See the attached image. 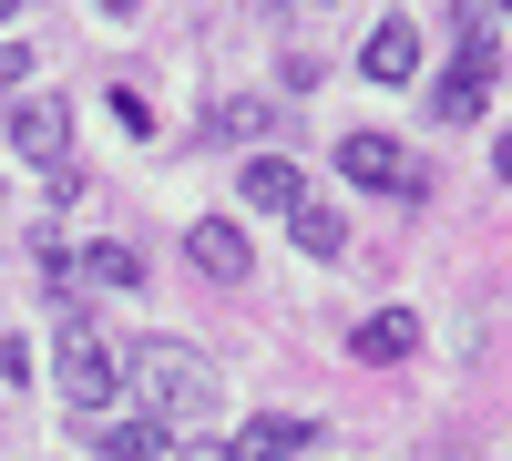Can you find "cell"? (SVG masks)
I'll return each instance as SVG.
<instances>
[{
	"label": "cell",
	"mask_w": 512,
	"mask_h": 461,
	"mask_svg": "<svg viewBox=\"0 0 512 461\" xmlns=\"http://www.w3.org/2000/svg\"><path fill=\"white\" fill-rule=\"evenodd\" d=\"M82 277H93V287H134L144 267H134V246H93V257H82Z\"/></svg>",
	"instance_id": "obj_13"
},
{
	"label": "cell",
	"mask_w": 512,
	"mask_h": 461,
	"mask_svg": "<svg viewBox=\"0 0 512 461\" xmlns=\"http://www.w3.org/2000/svg\"><path fill=\"white\" fill-rule=\"evenodd\" d=\"M318 441H328L318 421H287V410H267V421H246L236 461H297V451H318Z\"/></svg>",
	"instance_id": "obj_6"
},
{
	"label": "cell",
	"mask_w": 512,
	"mask_h": 461,
	"mask_svg": "<svg viewBox=\"0 0 512 461\" xmlns=\"http://www.w3.org/2000/svg\"><path fill=\"white\" fill-rule=\"evenodd\" d=\"M134 380H144V400L164 410V421H205V400H216V369H205L185 339H144L134 349Z\"/></svg>",
	"instance_id": "obj_1"
},
{
	"label": "cell",
	"mask_w": 512,
	"mask_h": 461,
	"mask_svg": "<svg viewBox=\"0 0 512 461\" xmlns=\"http://www.w3.org/2000/svg\"><path fill=\"white\" fill-rule=\"evenodd\" d=\"M185 257H195L205 277H216V287H236V277H256V246H246V236H236L226 216H195V226H185Z\"/></svg>",
	"instance_id": "obj_3"
},
{
	"label": "cell",
	"mask_w": 512,
	"mask_h": 461,
	"mask_svg": "<svg viewBox=\"0 0 512 461\" xmlns=\"http://www.w3.org/2000/svg\"><path fill=\"white\" fill-rule=\"evenodd\" d=\"M349 349H359V359H410V349H420V318H410V308H379V318H359Z\"/></svg>",
	"instance_id": "obj_8"
},
{
	"label": "cell",
	"mask_w": 512,
	"mask_h": 461,
	"mask_svg": "<svg viewBox=\"0 0 512 461\" xmlns=\"http://www.w3.org/2000/svg\"><path fill=\"white\" fill-rule=\"evenodd\" d=\"M287 236L308 246V257H338V216H328V205H308V195L287 205Z\"/></svg>",
	"instance_id": "obj_10"
},
{
	"label": "cell",
	"mask_w": 512,
	"mask_h": 461,
	"mask_svg": "<svg viewBox=\"0 0 512 461\" xmlns=\"http://www.w3.org/2000/svg\"><path fill=\"white\" fill-rule=\"evenodd\" d=\"M11 11H21V0H0V21H11Z\"/></svg>",
	"instance_id": "obj_17"
},
{
	"label": "cell",
	"mask_w": 512,
	"mask_h": 461,
	"mask_svg": "<svg viewBox=\"0 0 512 461\" xmlns=\"http://www.w3.org/2000/svg\"><path fill=\"white\" fill-rule=\"evenodd\" d=\"M185 461H236V441H226V451H185Z\"/></svg>",
	"instance_id": "obj_15"
},
{
	"label": "cell",
	"mask_w": 512,
	"mask_h": 461,
	"mask_svg": "<svg viewBox=\"0 0 512 461\" xmlns=\"http://www.w3.org/2000/svg\"><path fill=\"white\" fill-rule=\"evenodd\" d=\"M338 175H349V185H379V195H400V185H410V154H400L390 134H338Z\"/></svg>",
	"instance_id": "obj_4"
},
{
	"label": "cell",
	"mask_w": 512,
	"mask_h": 461,
	"mask_svg": "<svg viewBox=\"0 0 512 461\" xmlns=\"http://www.w3.org/2000/svg\"><path fill=\"white\" fill-rule=\"evenodd\" d=\"M103 451H113V461H154V451H164V431H154V421H113V431H103Z\"/></svg>",
	"instance_id": "obj_12"
},
{
	"label": "cell",
	"mask_w": 512,
	"mask_h": 461,
	"mask_svg": "<svg viewBox=\"0 0 512 461\" xmlns=\"http://www.w3.org/2000/svg\"><path fill=\"white\" fill-rule=\"evenodd\" d=\"M431 113H441V123H482V82H472V72H441Z\"/></svg>",
	"instance_id": "obj_11"
},
{
	"label": "cell",
	"mask_w": 512,
	"mask_h": 461,
	"mask_svg": "<svg viewBox=\"0 0 512 461\" xmlns=\"http://www.w3.org/2000/svg\"><path fill=\"white\" fill-rule=\"evenodd\" d=\"M11 144H21L31 164H62V154H72V113H62L52 93H41V103H21V113H11Z\"/></svg>",
	"instance_id": "obj_5"
},
{
	"label": "cell",
	"mask_w": 512,
	"mask_h": 461,
	"mask_svg": "<svg viewBox=\"0 0 512 461\" xmlns=\"http://www.w3.org/2000/svg\"><path fill=\"white\" fill-rule=\"evenodd\" d=\"M236 185H246V205H297V195H308L287 154H246V175H236Z\"/></svg>",
	"instance_id": "obj_9"
},
{
	"label": "cell",
	"mask_w": 512,
	"mask_h": 461,
	"mask_svg": "<svg viewBox=\"0 0 512 461\" xmlns=\"http://www.w3.org/2000/svg\"><path fill=\"white\" fill-rule=\"evenodd\" d=\"M21 72H31V41H0V103L21 93Z\"/></svg>",
	"instance_id": "obj_14"
},
{
	"label": "cell",
	"mask_w": 512,
	"mask_h": 461,
	"mask_svg": "<svg viewBox=\"0 0 512 461\" xmlns=\"http://www.w3.org/2000/svg\"><path fill=\"white\" fill-rule=\"evenodd\" d=\"M113 390H123V359H113L93 328L72 318V328H62V400L82 410V421H93V410H113Z\"/></svg>",
	"instance_id": "obj_2"
},
{
	"label": "cell",
	"mask_w": 512,
	"mask_h": 461,
	"mask_svg": "<svg viewBox=\"0 0 512 461\" xmlns=\"http://www.w3.org/2000/svg\"><path fill=\"white\" fill-rule=\"evenodd\" d=\"M103 11H113V21H123V11H144V0H103Z\"/></svg>",
	"instance_id": "obj_16"
},
{
	"label": "cell",
	"mask_w": 512,
	"mask_h": 461,
	"mask_svg": "<svg viewBox=\"0 0 512 461\" xmlns=\"http://www.w3.org/2000/svg\"><path fill=\"white\" fill-rule=\"evenodd\" d=\"M359 62H369V82H410L420 72V21H379Z\"/></svg>",
	"instance_id": "obj_7"
}]
</instances>
